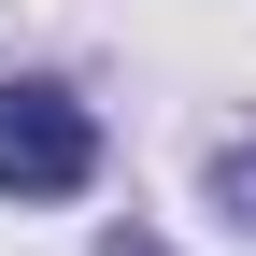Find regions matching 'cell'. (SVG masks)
<instances>
[{
  "mask_svg": "<svg viewBox=\"0 0 256 256\" xmlns=\"http://www.w3.org/2000/svg\"><path fill=\"white\" fill-rule=\"evenodd\" d=\"M100 171V128L72 86H0V200H72Z\"/></svg>",
  "mask_w": 256,
  "mask_h": 256,
  "instance_id": "1",
  "label": "cell"
}]
</instances>
